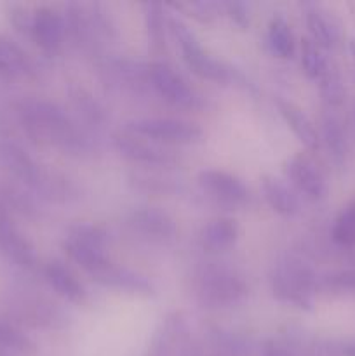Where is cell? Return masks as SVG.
<instances>
[{
	"mask_svg": "<svg viewBox=\"0 0 355 356\" xmlns=\"http://www.w3.org/2000/svg\"><path fill=\"white\" fill-rule=\"evenodd\" d=\"M21 120L28 134L73 156L94 152V143L84 129L59 104L44 99H28L21 104Z\"/></svg>",
	"mask_w": 355,
	"mask_h": 356,
	"instance_id": "cell-1",
	"label": "cell"
},
{
	"mask_svg": "<svg viewBox=\"0 0 355 356\" xmlns=\"http://www.w3.org/2000/svg\"><path fill=\"white\" fill-rule=\"evenodd\" d=\"M194 298L205 309H230L242 305L249 296L246 277L223 261H207L191 278Z\"/></svg>",
	"mask_w": 355,
	"mask_h": 356,
	"instance_id": "cell-2",
	"label": "cell"
},
{
	"mask_svg": "<svg viewBox=\"0 0 355 356\" xmlns=\"http://www.w3.org/2000/svg\"><path fill=\"white\" fill-rule=\"evenodd\" d=\"M270 287L277 301L310 312L315 302L319 278L301 257L284 254L271 266Z\"/></svg>",
	"mask_w": 355,
	"mask_h": 356,
	"instance_id": "cell-3",
	"label": "cell"
},
{
	"mask_svg": "<svg viewBox=\"0 0 355 356\" xmlns=\"http://www.w3.org/2000/svg\"><path fill=\"white\" fill-rule=\"evenodd\" d=\"M167 26H169L174 40L180 45L183 61L195 75L216 83H228L230 80L235 79V70L209 56L200 45V40L194 33V30L180 16H174V14L167 16Z\"/></svg>",
	"mask_w": 355,
	"mask_h": 356,
	"instance_id": "cell-4",
	"label": "cell"
},
{
	"mask_svg": "<svg viewBox=\"0 0 355 356\" xmlns=\"http://www.w3.org/2000/svg\"><path fill=\"white\" fill-rule=\"evenodd\" d=\"M108 233L103 226L94 222H75L70 226L66 238L63 242L66 256L79 264L89 277L96 275L101 268L110 263L106 256Z\"/></svg>",
	"mask_w": 355,
	"mask_h": 356,
	"instance_id": "cell-5",
	"label": "cell"
},
{
	"mask_svg": "<svg viewBox=\"0 0 355 356\" xmlns=\"http://www.w3.org/2000/svg\"><path fill=\"white\" fill-rule=\"evenodd\" d=\"M124 131L160 145H191L200 141L204 136L197 124L169 117L134 118L124 125Z\"/></svg>",
	"mask_w": 355,
	"mask_h": 356,
	"instance_id": "cell-6",
	"label": "cell"
},
{
	"mask_svg": "<svg viewBox=\"0 0 355 356\" xmlns=\"http://www.w3.org/2000/svg\"><path fill=\"white\" fill-rule=\"evenodd\" d=\"M113 148L120 153L129 162H134L146 169H171L180 163V156L176 152L160 143L150 141L141 136L131 134V132H115L111 136Z\"/></svg>",
	"mask_w": 355,
	"mask_h": 356,
	"instance_id": "cell-7",
	"label": "cell"
},
{
	"mask_svg": "<svg viewBox=\"0 0 355 356\" xmlns=\"http://www.w3.org/2000/svg\"><path fill=\"white\" fill-rule=\"evenodd\" d=\"M148 76L152 89L173 106L183 110H198L204 106V97L191 89L187 80L167 63H150Z\"/></svg>",
	"mask_w": 355,
	"mask_h": 356,
	"instance_id": "cell-8",
	"label": "cell"
},
{
	"mask_svg": "<svg viewBox=\"0 0 355 356\" xmlns=\"http://www.w3.org/2000/svg\"><path fill=\"white\" fill-rule=\"evenodd\" d=\"M197 183L205 198L225 209L242 207L249 202V190L242 179L218 169H204L198 172Z\"/></svg>",
	"mask_w": 355,
	"mask_h": 356,
	"instance_id": "cell-9",
	"label": "cell"
},
{
	"mask_svg": "<svg viewBox=\"0 0 355 356\" xmlns=\"http://www.w3.org/2000/svg\"><path fill=\"white\" fill-rule=\"evenodd\" d=\"M191 343L187 316L181 312H173L160 322L146 356H187Z\"/></svg>",
	"mask_w": 355,
	"mask_h": 356,
	"instance_id": "cell-10",
	"label": "cell"
},
{
	"mask_svg": "<svg viewBox=\"0 0 355 356\" xmlns=\"http://www.w3.org/2000/svg\"><path fill=\"white\" fill-rule=\"evenodd\" d=\"M127 225L136 235L155 243L173 242L178 235L176 221L160 207H138L129 214Z\"/></svg>",
	"mask_w": 355,
	"mask_h": 356,
	"instance_id": "cell-11",
	"label": "cell"
},
{
	"mask_svg": "<svg viewBox=\"0 0 355 356\" xmlns=\"http://www.w3.org/2000/svg\"><path fill=\"white\" fill-rule=\"evenodd\" d=\"M285 176L310 200H322L327 195V183L322 170L310 156L298 153L291 156L284 165Z\"/></svg>",
	"mask_w": 355,
	"mask_h": 356,
	"instance_id": "cell-12",
	"label": "cell"
},
{
	"mask_svg": "<svg viewBox=\"0 0 355 356\" xmlns=\"http://www.w3.org/2000/svg\"><path fill=\"white\" fill-rule=\"evenodd\" d=\"M90 278H93L96 284L103 285V287L129 292V294L134 296H145V298H150V296H155L157 292L155 285H153V282L150 280L146 275L131 270V268L127 266L115 264L111 263V261Z\"/></svg>",
	"mask_w": 355,
	"mask_h": 356,
	"instance_id": "cell-13",
	"label": "cell"
},
{
	"mask_svg": "<svg viewBox=\"0 0 355 356\" xmlns=\"http://www.w3.org/2000/svg\"><path fill=\"white\" fill-rule=\"evenodd\" d=\"M30 35L42 51L52 54L61 47L65 40V17L52 7H38L31 16Z\"/></svg>",
	"mask_w": 355,
	"mask_h": 356,
	"instance_id": "cell-14",
	"label": "cell"
},
{
	"mask_svg": "<svg viewBox=\"0 0 355 356\" xmlns=\"http://www.w3.org/2000/svg\"><path fill=\"white\" fill-rule=\"evenodd\" d=\"M44 275L47 284L51 285V289L59 298H63L66 302H72V305L77 306L86 305L87 291L80 284L79 278L75 277V273L65 263H61V261H51L45 266Z\"/></svg>",
	"mask_w": 355,
	"mask_h": 356,
	"instance_id": "cell-15",
	"label": "cell"
},
{
	"mask_svg": "<svg viewBox=\"0 0 355 356\" xmlns=\"http://www.w3.org/2000/svg\"><path fill=\"white\" fill-rule=\"evenodd\" d=\"M275 104H277V110L278 113H281V117L284 118V122L289 125V129L294 132V136L299 139V143H301L306 149H310V152H317L320 146V136L319 132H317V129L313 127L308 115H306L301 108L296 106L294 103H291L289 99H284V97H277V99H275Z\"/></svg>",
	"mask_w": 355,
	"mask_h": 356,
	"instance_id": "cell-16",
	"label": "cell"
},
{
	"mask_svg": "<svg viewBox=\"0 0 355 356\" xmlns=\"http://www.w3.org/2000/svg\"><path fill=\"white\" fill-rule=\"evenodd\" d=\"M0 247L19 266L35 268L37 264V254H35L33 245L2 212H0Z\"/></svg>",
	"mask_w": 355,
	"mask_h": 356,
	"instance_id": "cell-17",
	"label": "cell"
},
{
	"mask_svg": "<svg viewBox=\"0 0 355 356\" xmlns=\"http://www.w3.org/2000/svg\"><path fill=\"white\" fill-rule=\"evenodd\" d=\"M239 222L232 218H218L200 229V245L209 252H223L232 249L239 240Z\"/></svg>",
	"mask_w": 355,
	"mask_h": 356,
	"instance_id": "cell-18",
	"label": "cell"
},
{
	"mask_svg": "<svg viewBox=\"0 0 355 356\" xmlns=\"http://www.w3.org/2000/svg\"><path fill=\"white\" fill-rule=\"evenodd\" d=\"M261 191L271 211L284 218H294L299 212V200L294 191L278 177L265 174L261 177Z\"/></svg>",
	"mask_w": 355,
	"mask_h": 356,
	"instance_id": "cell-19",
	"label": "cell"
},
{
	"mask_svg": "<svg viewBox=\"0 0 355 356\" xmlns=\"http://www.w3.org/2000/svg\"><path fill=\"white\" fill-rule=\"evenodd\" d=\"M305 21L308 26L310 38L320 49H331L340 40V28L333 16L317 3H305Z\"/></svg>",
	"mask_w": 355,
	"mask_h": 356,
	"instance_id": "cell-20",
	"label": "cell"
},
{
	"mask_svg": "<svg viewBox=\"0 0 355 356\" xmlns=\"http://www.w3.org/2000/svg\"><path fill=\"white\" fill-rule=\"evenodd\" d=\"M127 183L134 190L145 191V193H159V195H173L181 190V181L178 177L171 176L167 170H153V169H138L129 172Z\"/></svg>",
	"mask_w": 355,
	"mask_h": 356,
	"instance_id": "cell-21",
	"label": "cell"
},
{
	"mask_svg": "<svg viewBox=\"0 0 355 356\" xmlns=\"http://www.w3.org/2000/svg\"><path fill=\"white\" fill-rule=\"evenodd\" d=\"M70 99H72L73 108L79 111V115L82 117L84 122L90 125L94 129H103L104 124L108 120V113L103 108V104L97 99H94L93 94L87 89H84L82 86H77L72 83L68 89Z\"/></svg>",
	"mask_w": 355,
	"mask_h": 356,
	"instance_id": "cell-22",
	"label": "cell"
},
{
	"mask_svg": "<svg viewBox=\"0 0 355 356\" xmlns=\"http://www.w3.org/2000/svg\"><path fill=\"white\" fill-rule=\"evenodd\" d=\"M320 141L326 146L331 160L336 165H343L348 152L347 134H345V129L341 125L340 118L334 113H331V111L324 113L322 117V138H320Z\"/></svg>",
	"mask_w": 355,
	"mask_h": 356,
	"instance_id": "cell-23",
	"label": "cell"
},
{
	"mask_svg": "<svg viewBox=\"0 0 355 356\" xmlns=\"http://www.w3.org/2000/svg\"><path fill=\"white\" fill-rule=\"evenodd\" d=\"M207 339L211 350L228 356H253L254 348L247 337L221 327H209Z\"/></svg>",
	"mask_w": 355,
	"mask_h": 356,
	"instance_id": "cell-24",
	"label": "cell"
},
{
	"mask_svg": "<svg viewBox=\"0 0 355 356\" xmlns=\"http://www.w3.org/2000/svg\"><path fill=\"white\" fill-rule=\"evenodd\" d=\"M267 44L270 51L277 58L291 59L294 58L296 52V40L294 33L291 30V24L282 16H274L268 23L267 31Z\"/></svg>",
	"mask_w": 355,
	"mask_h": 356,
	"instance_id": "cell-25",
	"label": "cell"
},
{
	"mask_svg": "<svg viewBox=\"0 0 355 356\" xmlns=\"http://www.w3.org/2000/svg\"><path fill=\"white\" fill-rule=\"evenodd\" d=\"M145 26L150 49L155 54L166 51V28L169 26L162 3H145Z\"/></svg>",
	"mask_w": 355,
	"mask_h": 356,
	"instance_id": "cell-26",
	"label": "cell"
},
{
	"mask_svg": "<svg viewBox=\"0 0 355 356\" xmlns=\"http://www.w3.org/2000/svg\"><path fill=\"white\" fill-rule=\"evenodd\" d=\"M26 72H30L26 54L13 40L0 38V76L10 79Z\"/></svg>",
	"mask_w": 355,
	"mask_h": 356,
	"instance_id": "cell-27",
	"label": "cell"
},
{
	"mask_svg": "<svg viewBox=\"0 0 355 356\" xmlns=\"http://www.w3.org/2000/svg\"><path fill=\"white\" fill-rule=\"evenodd\" d=\"M329 63L326 61L322 54V49L312 40V38H303L301 40V66L303 72L308 79L319 80L327 70Z\"/></svg>",
	"mask_w": 355,
	"mask_h": 356,
	"instance_id": "cell-28",
	"label": "cell"
},
{
	"mask_svg": "<svg viewBox=\"0 0 355 356\" xmlns=\"http://www.w3.org/2000/svg\"><path fill=\"white\" fill-rule=\"evenodd\" d=\"M333 240L341 247L355 245V200L350 202L333 225Z\"/></svg>",
	"mask_w": 355,
	"mask_h": 356,
	"instance_id": "cell-29",
	"label": "cell"
},
{
	"mask_svg": "<svg viewBox=\"0 0 355 356\" xmlns=\"http://www.w3.org/2000/svg\"><path fill=\"white\" fill-rule=\"evenodd\" d=\"M320 82V94H322V99L333 106H340L345 101L347 96V90H345V83L341 80V75L338 73L336 68L327 65V70L324 72V75L319 79Z\"/></svg>",
	"mask_w": 355,
	"mask_h": 356,
	"instance_id": "cell-30",
	"label": "cell"
},
{
	"mask_svg": "<svg viewBox=\"0 0 355 356\" xmlns=\"http://www.w3.org/2000/svg\"><path fill=\"white\" fill-rule=\"evenodd\" d=\"M173 7L204 24L212 23L219 16V13H221V3L216 2H183L174 3Z\"/></svg>",
	"mask_w": 355,
	"mask_h": 356,
	"instance_id": "cell-31",
	"label": "cell"
},
{
	"mask_svg": "<svg viewBox=\"0 0 355 356\" xmlns=\"http://www.w3.org/2000/svg\"><path fill=\"white\" fill-rule=\"evenodd\" d=\"M0 348L19 351V353H33L35 351V344L30 337L24 336L14 327L3 325V323H0Z\"/></svg>",
	"mask_w": 355,
	"mask_h": 356,
	"instance_id": "cell-32",
	"label": "cell"
},
{
	"mask_svg": "<svg viewBox=\"0 0 355 356\" xmlns=\"http://www.w3.org/2000/svg\"><path fill=\"white\" fill-rule=\"evenodd\" d=\"M320 285L326 287L327 291L355 296V271H338V273H329L320 280Z\"/></svg>",
	"mask_w": 355,
	"mask_h": 356,
	"instance_id": "cell-33",
	"label": "cell"
},
{
	"mask_svg": "<svg viewBox=\"0 0 355 356\" xmlns=\"http://www.w3.org/2000/svg\"><path fill=\"white\" fill-rule=\"evenodd\" d=\"M221 9L225 10L230 16V19L237 24L239 28L246 30L251 24V16H249V7L244 2H223Z\"/></svg>",
	"mask_w": 355,
	"mask_h": 356,
	"instance_id": "cell-34",
	"label": "cell"
},
{
	"mask_svg": "<svg viewBox=\"0 0 355 356\" xmlns=\"http://www.w3.org/2000/svg\"><path fill=\"white\" fill-rule=\"evenodd\" d=\"M261 356H298L296 353H292L285 344L277 343L274 339L265 341L263 346H261Z\"/></svg>",
	"mask_w": 355,
	"mask_h": 356,
	"instance_id": "cell-35",
	"label": "cell"
},
{
	"mask_svg": "<svg viewBox=\"0 0 355 356\" xmlns=\"http://www.w3.org/2000/svg\"><path fill=\"white\" fill-rule=\"evenodd\" d=\"M350 54H352V59H354V65H355V38H352L350 40Z\"/></svg>",
	"mask_w": 355,
	"mask_h": 356,
	"instance_id": "cell-36",
	"label": "cell"
}]
</instances>
